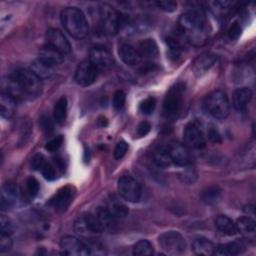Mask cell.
Returning a JSON list of instances; mask_svg holds the SVG:
<instances>
[{
  "label": "cell",
  "mask_w": 256,
  "mask_h": 256,
  "mask_svg": "<svg viewBox=\"0 0 256 256\" xmlns=\"http://www.w3.org/2000/svg\"><path fill=\"white\" fill-rule=\"evenodd\" d=\"M183 37L195 46L202 45L208 38V23L202 9L192 8L184 12L178 21Z\"/></svg>",
  "instance_id": "cell-1"
},
{
  "label": "cell",
  "mask_w": 256,
  "mask_h": 256,
  "mask_svg": "<svg viewBox=\"0 0 256 256\" xmlns=\"http://www.w3.org/2000/svg\"><path fill=\"white\" fill-rule=\"evenodd\" d=\"M61 22L66 32L76 39L85 38L89 32L84 13L76 7H66L61 12Z\"/></svg>",
  "instance_id": "cell-2"
},
{
  "label": "cell",
  "mask_w": 256,
  "mask_h": 256,
  "mask_svg": "<svg viewBox=\"0 0 256 256\" xmlns=\"http://www.w3.org/2000/svg\"><path fill=\"white\" fill-rule=\"evenodd\" d=\"M26 99H33L42 93V79L31 69H20L12 74Z\"/></svg>",
  "instance_id": "cell-3"
},
{
  "label": "cell",
  "mask_w": 256,
  "mask_h": 256,
  "mask_svg": "<svg viewBox=\"0 0 256 256\" xmlns=\"http://www.w3.org/2000/svg\"><path fill=\"white\" fill-rule=\"evenodd\" d=\"M185 96V85L178 82L167 92L163 102V112L167 118H176L180 114Z\"/></svg>",
  "instance_id": "cell-4"
},
{
  "label": "cell",
  "mask_w": 256,
  "mask_h": 256,
  "mask_svg": "<svg viewBox=\"0 0 256 256\" xmlns=\"http://www.w3.org/2000/svg\"><path fill=\"white\" fill-rule=\"evenodd\" d=\"M205 107L208 113L216 119H224L230 111V104L227 94L222 90L213 91L208 95Z\"/></svg>",
  "instance_id": "cell-5"
},
{
  "label": "cell",
  "mask_w": 256,
  "mask_h": 256,
  "mask_svg": "<svg viewBox=\"0 0 256 256\" xmlns=\"http://www.w3.org/2000/svg\"><path fill=\"white\" fill-rule=\"evenodd\" d=\"M160 247L168 254H180L185 250L186 243L182 235L176 231H167L158 238Z\"/></svg>",
  "instance_id": "cell-6"
},
{
  "label": "cell",
  "mask_w": 256,
  "mask_h": 256,
  "mask_svg": "<svg viewBox=\"0 0 256 256\" xmlns=\"http://www.w3.org/2000/svg\"><path fill=\"white\" fill-rule=\"evenodd\" d=\"M117 188L120 196L128 202H138L141 197L140 184L131 176L124 175L120 177Z\"/></svg>",
  "instance_id": "cell-7"
},
{
  "label": "cell",
  "mask_w": 256,
  "mask_h": 256,
  "mask_svg": "<svg viewBox=\"0 0 256 256\" xmlns=\"http://www.w3.org/2000/svg\"><path fill=\"white\" fill-rule=\"evenodd\" d=\"M183 141L190 149H201L205 146L206 139L202 128L197 122H190L185 126Z\"/></svg>",
  "instance_id": "cell-8"
},
{
  "label": "cell",
  "mask_w": 256,
  "mask_h": 256,
  "mask_svg": "<svg viewBox=\"0 0 256 256\" xmlns=\"http://www.w3.org/2000/svg\"><path fill=\"white\" fill-rule=\"evenodd\" d=\"M120 16L118 12L110 6H104L100 10V27L104 34L114 35L120 27Z\"/></svg>",
  "instance_id": "cell-9"
},
{
  "label": "cell",
  "mask_w": 256,
  "mask_h": 256,
  "mask_svg": "<svg viewBox=\"0 0 256 256\" xmlns=\"http://www.w3.org/2000/svg\"><path fill=\"white\" fill-rule=\"evenodd\" d=\"M60 250L63 255L69 256H86L91 253L89 247L84 242L71 235L61 239Z\"/></svg>",
  "instance_id": "cell-10"
},
{
  "label": "cell",
  "mask_w": 256,
  "mask_h": 256,
  "mask_svg": "<svg viewBox=\"0 0 256 256\" xmlns=\"http://www.w3.org/2000/svg\"><path fill=\"white\" fill-rule=\"evenodd\" d=\"M99 70L89 61H82L75 71V81L78 85L87 87L93 84L98 76Z\"/></svg>",
  "instance_id": "cell-11"
},
{
  "label": "cell",
  "mask_w": 256,
  "mask_h": 256,
  "mask_svg": "<svg viewBox=\"0 0 256 256\" xmlns=\"http://www.w3.org/2000/svg\"><path fill=\"white\" fill-rule=\"evenodd\" d=\"M46 45L55 49L56 51L60 52L62 55H66L70 53L71 46L67 38L64 36V34L56 28H50L46 32L45 36Z\"/></svg>",
  "instance_id": "cell-12"
},
{
  "label": "cell",
  "mask_w": 256,
  "mask_h": 256,
  "mask_svg": "<svg viewBox=\"0 0 256 256\" xmlns=\"http://www.w3.org/2000/svg\"><path fill=\"white\" fill-rule=\"evenodd\" d=\"M74 228L77 233L82 235H91V234H99L104 232L100 223L93 215V213L80 216L74 224Z\"/></svg>",
  "instance_id": "cell-13"
},
{
  "label": "cell",
  "mask_w": 256,
  "mask_h": 256,
  "mask_svg": "<svg viewBox=\"0 0 256 256\" xmlns=\"http://www.w3.org/2000/svg\"><path fill=\"white\" fill-rule=\"evenodd\" d=\"M99 71L108 70L114 65L113 55L105 48L95 47L90 50L88 59Z\"/></svg>",
  "instance_id": "cell-14"
},
{
  "label": "cell",
  "mask_w": 256,
  "mask_h": 256,
  "mask_svg": "<svg viewBox=\"0 0 256 256\" xmlns=\"http://www.w3.org/2000/svg\"><path fill=\"white\" fill-rule=\"evenodd\" d=\"M170 156L172 159V163L177 166L187 167L190 166L193 162V156L190 152V148H188L185 144L173 143L169 147Z\"/></svg>",
  "instance_id": "cell-15"
},
{
  "label": "cell",
  "mask_w": 256,
  "mask_h": 256,
  "mask_svg": "<svg viewBox=\"0 0 256 256\" xmlns=\"http://www.w3.org/2000/svg\"><path fill=\"white\" fill-rule=\"evenodd\" d=\"M92 213L96 217L104 231L116 230L117 218L106 207H96Z\"/></svg>",
  "instance_id": "cell-16"
},
{
  "label": "cell",
  "mask_w": 256,
  "mask_h": 256,
  "mask_svg": "<svg viewBox=\"0 0 256 256\" xmlns=\"http://www.w3.org/2000/svg\"><path fill=\"white\" fill-rule=\"evenodd\" d=\"M73 198V190L70 186H66L61 188L51 199L50 204L52 207L59 212L65 211L67 207L70 205Z\"/></svg>",
  "instance_id": "cell-17"
},
{
  "label": "cell",
  "mask_w": 256,
  "mask_h": 256,
  "mask_svg": "<svg viewBox=\"0 0 256 256\" xmlns=\"http://www.w3.org/2000/svg\"><path fill=\"white\" fill-rule=\"evenodd\" d=\"M18 190L17 186L13 182L5 183L1 188V199L0 206L2 210H8L17 201Z\"/></svg>",
  "instance_id": "cell-18"
},
{
  "label": "cell",
  "mask_w": 256,
  "mask_h": 256,
  "mask_svg": "<svg viewBox=\"0 0 256 256\" xmlns=\"http://www.w3.org/2000/svg\"><path fill=\"white\" fill-rule=\"evenodd\" d=\"M217 62V55L206 52L196 58L192 65V70L195 75L199 76L207 72Z\"/></svg>",
  "instance_id": "cell-19"
},
{
  "label": "cell",
  "mask_w": 256,
  "mask_h": 256,
  "mask_svg": "<svg viewBox=\"0 0 256 256\" xmlns=\"http://www.w3.org/2000/svg\"><path fill=\"white\" fill-rule=\"evenodd\" d=\"M38 59L55 68L56 66L60 65L63 62L64 55H62L60 52L56 51L55 49L45 45L40 49Z\"/></svg>",
  "instance_id": "cell-20"
},
{
  "label": "cell",
  "mask_w": 256,
  "mask_h": 256,
  "mask_svg": "<svg viewBox=\"0 0 256 256\" xmlns=\"http://www.w3.org/2000/svg\"><path fill=\"white\" fill-rule=\"evenodd\" d=\"M118 54L121 60L129 66L138 65L142 61L137 49L129 44H122L118 49Z\"/></svg>",
  "instance_id": "cell-21"
},
{
  "label": "cell",
  "mask_w": 256,
  "mask_h": 256,
  "mask_svg": "<svg viewBox=\"0 0 256 256\" xmlns=\"http://www.w3.org/2000/svg\"><path fill=\"white\" fill-rule=\"evenodd\" d=\"M142 60H153L158 56V47L153 39H144L136 48Z\"/></svg>",
  "instance_id": "cell-22"
},
{
  "label": "cell",
  "mask_w": 256,
  "mask_h": 256,
  "mask_svg": "<svg viewBox=\"0 0 256 256\" xmlns=\"http://www.w3.org/2000/svg\"><path fill=\"white\" fill-rule=\"evenodd\" d=\"M106 208L117 218H124L128 215L129 210L125 203L116 195H110L107 200Z\"/></svg>",
  "instance_id": "cell-23"
},
{
  "label": "cell",
  "mask_w": 256,
  "mask_h": 256,
  "mask_svg": "<svg viewBox=\"0 0 256 256\" xmlns=\"http://www.w3.org/2000/svg\"><path fill=\"white\" fill-rule=\"evenodd\" d=\"M252 98V91L247 87L236 89L232 96V103L236 110H244Z\"/></svg>",
  "instance_id": "cell-24"
},
{
  "label": "cell",
  "mask_w": 256,
  "mask_h": 256,
  "mask_svg": "<svg viewBox=\"0 0 256 256\" xmlns=\"http://www.w3.org/2000/svg\"><path fill=\"white\" fill-rule=\"evenodd\" d=\"M0 113L5 119H10L16 112V100L9 94L2 92L0 96Z\"/></svg>",
  "instance_id": "cell-25"
},
{
  "label": "cell",
  "mask_w": 256,
  "mask_h": 256,
  "mask_svg": "<svg viewBox=\"0 0 256 256\" xmlns=\"http://www.w3.org/2000/svg\"><path fill=\"white\" fill-rule=\"evenodd\" d=\"M191 250L196 255L210 256L215 252V246L213 243L206 238H197L191 245Z\"/></svg>",
  "instance_id": "cell-26"
},
{
  "label": "cell",
  "mask_w": 256,
  "mask_h": 256,
  "mask_svg": "<svg viewBox=\"0 0 256 256\" xmlns=\"http://www.w3.org/2000/svg\"><path fill=\"white\" fill-rule=\"evenodd\" d=\"M245 246L238 241L229 242L226 244H220L217 248H215L214 254L221 255V256H231V255H237L244 251Z\"/></svg>",
  "instance_id": "cell-27"
},
{
  "label": "cell",
  "mask_w": 256,
  "mask_h": 256,
  "mask_svg": "<svg viewBox=\"0 0 256 256\" xmlns=\"http://www.w3.org/2000/svg\"><path fill=\"white\" fill-rule=\"evenodd\" d=\"M236 227H237V231L243 234L244 236L248 238L250 237L254 238L256 226H255V221L251 217L244 216L239 218L236 222Z\"/></svg>",
  "instance_id": "cell-28"
},
{
  "label": "cell",
  "mask_w": 256,
  "mask_h": 256,
  "mask_svg": "<svg viewBox=\"0 0 256 256\" xmlns=\"http://www.w3.org/2000/svg\"><path fill=\"white\" fill-rule=\"evenodd\" d=\"M215 225L219 231L227 235H235L238 232L236 223L225 215H219L215 220Z\"/></svg>",
  "instance_id": "cell-29"
},
{
  "label": "cell",
  "mask_w": 256,
  "mask_h": 256,
  "mask_svg": "<svg viewBox=\"0 0 256 256\" xmlns=\"http://www.w3.org/2000/svg\"><path fill=\"white\" fill-rule=\"evenodd\" d=\"M153 160L155 164L159 167H162V168L169 167L172 164V159H171L168 147H165V146L158 147L153 153Z\"/></svg>",
  "instance_id": "cell-30"
},
{
  "label": "cell",
  "mask_w": 256,
  "mask_h": 256,
  "mask_svg": "<svg viewBox=\"0 0 256 256\" xmlns=\"http://www.w3.org/2000/svg\"><path fill=\"white\" fill-rule=\"evenodd\" d=\"M67 106H68L67 98L64 96L59 98L58 101L56 102L53 110V116H54V120L57 123L62 124L65 121L66 115H67Z\"/></svg>",
  "instance_id": "cell-31"
},
{
  "label": "cell",
  "mask_w": 256,
  "mask_h": 256,
  "mask_svg": "<svg viewBox=\"0 0 256 256\" xmlns=\"http://www.w3.org/2000/svg\"><path fill=\"white\" fill-rule=\"evenodd\" d=\"M31 70L41 79H43V78H48L53 74L54 67L42 62L40 59L37 58L35 61H33L31 65Z\"/></svg>",
  "instance_id": "cell-32"
},
{
  "label": "cell",
  "mask_w": 256,
  "mask_h": 256,
  "mask_svg": "<svg viewBox=\"0 0 256 256\" xmlns=\"http://www.w3.org/2000/svg\"><path fill=\"white\" fill-rule=\"evenodd\" d=\"M221 189L218 186H210L201 194V199L206 204H213L217 202L221 196Z\"/></svg>",
  "instance_id": "cell-33"
},
{
  "label": "cell",
  "mask_w": 256,
  "mask_h": 256,
  "mask_svg": "<svg viewBox=\"0 0 256 256\" xmlns=\"http://www.w3.org/2000/svg\"><path fill=\"white\" fill-rule=\"evenodd\" d=\"M154 253L153 247L151 243L147 240H139L134 246H133V254L134 255H152Z\"/></svg>",
  "instance_id": "cell-34"
},
{
  "label": "cell",
  "mask_w": 256,
  "mask_h": 256,
  "mask_svg": "<svg viewBox=\"0 0 256 256\" xmlns=\"http://www.w3.org/2000/svg\"><path fill=\"white\" fill-rule=\"evenodd\" d=\"M25 192L29 198H34L39 192V183L38 181L33 178L29 177L25 181Z\"/></svg>",
  "instance_id": "cell-35"
},
{
  "label": "cell",
  "mask_w": 256,
  "mask_h": 256,
  "mask_svg": "<svg viewBox=\"0 0 256 256\" xmlns=\"http://www.w3.org/2000/svg\"><path fill=\"white\" fill-rule=\"evenodd\" d=\"M156 107V100L153 97H148L146 99H144L140 105H139V110L141 113L145 114V115H149L151 114L154 109Z\"/></svg>",
  "instance_id": "cell-36"
},
{
  "label": "cell",
  "mask_w": 256,
  "mask_h": 256,
  "mask_svg": "<svg viewBox=\"0 0 256 256\" xmlns=\"http://www.w3.org/2000/svg\"><path fill=\"white\" fill-rule=\"evenodd\" d=\"M188 167V166H187ZM180 179L183 183H186V184H192L196 181L197 179V173L196 171L191 168V167H188L186 168L181 174H180Z\"/></svg>",
  "instance_id": "cell-37"
},
{
  "label": "cell",
  "mask_w": 256,
  "mask_h": 256,
  "mask_svg": "<svg viewBox=\"0 0 256 256\" xmlns=\"http://www.w3.org/2000/svg\"><path fill=\"white\" fill-rule=\"evenodd\" d=\"M126 101V95L122 90H118L115 92L112 100V105L115 110H120L123 108Z\"/></svg>",
  "instance_id": "cell-38"
},
{
  "label": "cell",
  "mask_w": 256,
  "mask_h": 256,
  "mask_svg": "<svg viewBox=\"0 0 256 256\" xmlns=\"http://www.w3.org/2000/svg\"><path fill=\"white\" fill-rule=\"evenodd\" d=\"M40 171H41L42 175L44 176V178L47 180H53L56 177L55 167L49 162H45Z\"/></svg>",
  "instance_id": "cell-39"
},
{
  "label": "cell",
  "mask_w": 256,
  "mask_h": 256,
  "mask_svg": "<svg viewBox=\"0 0 256 256\" xmlns=\"http://www.w3.org/2000/svg\"><path fill=\"white\" fill-rule=\"evenodd\" d=\"M0 233L9 234V235L13 233V224L11 220L4 215H2L0 219Z\"/></svg>",
  "instance_id": "cell-40"
},
{
  "label": "cell",
  "mask_w": 256,
  "mask_h": 256,
  "mask_svg": "<svg viewBox=\"0 0 256 256\" xmlns=\"http://www.w3.org/2000/svg\"><path fill=\"white\" fill-rule=\"evenodd\" d=\"M11 247H12L11 235L0 233V252L4 253L10 250Z\"/></svg>",
  "instance_id": "cell-41"
},
{
  "label": "cell",
  "mask_w": 256,
  "mask_h": 256,
  "mask_svg": "<svg viewBox=\"0 0 256 256\" xmlns=\"http://www.w3.org/2000/svg\"><path fill=\"white\" fill-rule=\"evenodd\" d=\"M128 150V144L125 142V141H119L116 146H115V149H114V152H113V155H114V158L116 160H119L121 159L127 152Z\"/></svg>",
  "instance_id": "cell-42"
},
{
  "label": "cell",
  "mask_w": 256,
  "mask_h": 256,
  "mask_svg": "<svg viewBox=\"0 0 256 256\" xmlns=\"http://www.w3.org/2000/svg\"><path fill=\"white\" fill-rule=\"evenodd\" d=\"M62 143H63V137L62 136H57V137L51 139L50 141H48L46 146H45V148L48 151L54 152V151H56V150H58L60 148Z\"/></svg>",
  "instance_id": "cell-43"
},
{
  "label": "cell",
  "mask_w": 256,
  "mask_h": 256,
  "mask_svg": "<svg viewBox=\"0 0 256 256\" xmlns=\"http://www.w3.org/2000/svg\"><path fill=\"white\" fill-rule=\"evenodd\" d=\"M241 31H242V29H241L240 24L238 22H234L228 30V36L231 40H236L239 38Z\"/></svg>",
  "instance_id": "cell-44"
},
{
  "label": "cell",
  "mask_w": 256,
  "mask_h": 256,
  "mask_svg": "<svg viewBox=\"0 0 256 256\" xmlns=\"http://www.w3.org/2000/svg\"><path fill=\"white\" fill-rule=\"evenodd\" d=\"M156 5L166 11V12H173L176 10L177 8V3L176 2H172V1H160V2H157Z\"/></svg>",
  "instance_id": "cell-45"
},
{
  "label": "cell",
  "mask_w": 256,
  "mask_h": 256,
  "mask_svg": "<svg viewBox=\"0 0 256 256\" xmlns=\"http://www.w3.org/2000/svg\"><path fill=\"white\" fill-rule=\"evenodd\" d=\"M45 162H46V161H45L44 156H43L42 154H37V155H35V156L32 158L31 164H32V167H33L35 170H41V168H42V166L44 165Z\"/></svg>",
  "instance_id": "cell-46"
},
{
  "label": "cell",
  "mask_w": 256,
  "mask_h": 256,
  "mask_svg": "<svg viewBox=\"0 0 256 256\" xmlns=\"http://www.w3.org/2000/svg\"><path fill=\"white\" fill-rule=\"evenodd\" d=\"M150 129H151V125L147 121H143L139 124L137 128V135L139 137H143L149 133Z\"/></svg>",
  "instance_id": "cell-47"
},
{
  "label": "cell",
  "mask_w": 256,
  "mask_h": 256,
  "mask_svg": "<svg viewBox=\"0 0 256 256\" xmlns=\"http://www.w3.org/2000/svg\"><path fill=\"white\" fill-rule=\"evenodd\" d=\"M208 139L212 142H220V134L218 132V130L215 127H210L208 129Z\"/></svg>",
  "instance_id": "cell-48"
},
{
  "label": "cell",
  "mask_w": 256,
  "mask_h": 256,
  "mask_svg": "<svg viewBox=\"0 0 256 256\" xmlns=\"http://www.w3.org/2000/svg\"><path fill=\"white\" fill-rule=\"evenodd\" d=\"M40 125H41L42 129H43L44 131H46V132H49V131H51V130L53 129V125H52L51 120L49 119V117H45V116L41 117V119H40Z\"/></svg>",
  "instance_id": "cell-49"
}]
</instances>
